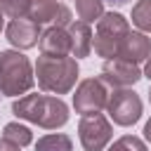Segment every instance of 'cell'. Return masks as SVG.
I'll return each instance as SVG.
<instances>
[{
  "label": "cell",
  "mask_w": 151,
  "mask_h": 151,
  "mask_svg": "<svg viewBox=\"0 0 151 151\" xmlns=\"http://www.w3.org/2000/svg\"><path fill=\"white\" fill-rule=\"evenodd\" d=\"M12 113L45 130H57L68 123V106L50 94H24L12 104Z\"/></svg>",
  "instance_id": "cell-1"
},
{
  "label": "cell",
  "mask_w": 151,
  "mask_h": 151,
  "mask_svg": "<svg viewBox=\"0 0 151 151\" xmlns=\"http://www.w3.org/2000/svg\"><path fill=\"white\" fill-rule=\"evenodd\" d=\"M35 80L38 87L52 94H66L73 90L78 80V61L71 54L64 57H50L40 54L35 61Z\"/></svg>",
  "instance_id": "cell-2"
},
{
  "label": "cell",
  "mask_w": 151,
  "mask_h": 151,
  "mask_svg": "<svg viewBox=\"0 0 151 151\" xmlns=\"http://www.w3.org/2000/svg\"><path fill=\"white\" fill-rule=\"evenodd\" d=\"M35 83L33 66L26 54L19 50H5L0 52V94L17 97L26 94Z\"/></svg>",
  "instance_id": "cell-3"
},
{
  "label": "cell",
  "mask_w": 151,
  "mask_h": 151,
  "mask_svg": "<svg viewBox=\"0 0 151 151\" xmlns=\"http://www.w3.org/2000/svg\"><path fill=\"white\" fill-rule=\"evenodd\" d=\"M130 33V26H127V19L118 12H106L99 17L97 21V31H94V38H92V47L99 57L104 59H116L118 57V50L125 40V35Z\"/></svg>",
  "instance_id": "cell-4"
},
{
  "label": "cell",
  "mask_w": 151,
  "mask_h": 151,
  "mask_svg": "<svg viewBox=\"0 0 151 151\" xmlns=\"http://www.w3.org/2000/svg\"><path fill=\"white\" fill-rule=\"evenodd\" d=\"M106 111L116 125L130 127L142 118V99L130 87H113V92H109Z\"/></svg>",
  "instance_id": "cell-5"
},
{
  "label": "cell",
  "mask_w": 151,
  "mask_h": 151,
  "mask_svg": "<svg viewBox=\"0 0 151 151\" xmlns=\"http://www.w3.org/2000/svg\"><path fill=\"white\" fill-rule=\"evenodd\" d=\"M78 137L85 151H104L113 137V127L101 113H87L78 123Z\"/></svg>",
  "instance_id": "cell-6"
},
{
  "label": "cell",
  "mask_w": 151,
  "mask_h": 151,
  "mask_svg": "<svg viewBox=\"0 0 151 151\" xmlns=\"http://www.w3.org/2000/svg\"><path fill=\"white\" fill-rule=\"evenodd\" d=\"M109 85L101 78H87L76 87L73 94V109L83 116L87 113H101L109 101Z\"/></svg>",
  "instance_id": "cell-7"
},
{
  "label": "cell",
  "mask_w": 151,
  "mask_h": 151,
  "mask_svg": "<svg viewBox=\"0 0 151 151\" xmlns=\"http://www.w3.org/2000/svg\"><path fill=\"white\" fill-rule=\"evenodd\" d=\"M144 73L139 71V66L134 61H125V59H106L101 66V80L109 87H130L134 85Z\"/></svg>",
  "instance_id": "cell-8"
},
{
  "label": "cell",
  "mask_w": 151,
  "mask_h": 151,
  "mask_svg": "<svg viewBox=\"0 0 151 151\" xmlns=\"http://www.w3.org/2000/svg\"><path fill=\"white\" fill-rule=\"evenodd\" d=\"M28 19H33L35 24H50V26H68L71 19V9L66 5H61L59 0H31V12Z\"/></svg>",
  "instance_id": "cell-9"
},
{
  "label": "cell",
  "mask_w": 151,
  "mask_h": 151,
  "mask_svg": "<svg viewBox=\"0 0 151 151\" xmlns=\"http://www.w3.org/2000/svg\"><path fill=\"white\" fill-rule=\"evenodd\" d=\"M7 33V40L17 47V50H31L40 42V24H35L33 19L28 17H19V19H12L5 28Z\"/></svg>",
  "instance_id": "cell-10"
},
{
  "label": "cell",
  "mask_w": 151,
  "mask_h": 151,
  "mask_svg": "<svg viewBox=\"0 0 151 151\" xmlns=\"http://www.w3.org/2000/svg\"><path fill=\"white\" fill-rule=\"evenodd\" d=\"M151 54V38H146V33H137V31H130L118 50V57L116 59H125V61H146Z\"/></svg>",
  "instance_id": "cell-11"
},
{
  "label": "cell",
  "mask_w": 151,
  "mask_h": 151,
  "mask_svg": "<svg viewBox=\"0 0 151 151\" xmlns=\"http://www.w3.org/2000/svg\"><path fill=\"white\" fill-rule=\"evenodd\" d=\"M40 52L50 57L71 54V35L64 26H50L40 33Z\"/></svg>",
  "instance_id": "cell-12"
},
{
  "label": "cell",
  "mask_w": 151,
  "mask_h": 151,
  "mask_svg": "<svg viewBox=\"0 0 151 151\" xmlns=\"http://www.w3.org/2000/svg\"><path fill=\"white\" fill-rule=\"evenodd\" d=\"M68 35H71V57L80 59V57H87L92 52V31H90V24L85 21H71L66 26Z\"/></svg>",
  "instance_id": "cell-13"
},
{
  "label": "cell",
  "mask_w": 151,
  "mask_h": 151,
  "mask_svg": "<svg viewBox=\"0 0 151 151\" xmlns=\"http://www.w3.org/2000/svg\"><path fill=\"white\" fill-rule=\"evenodd\" d=\"M73 149V142L68 134H61V132H54V134H45L35 142V151H71Z\"/></svg>",
  "instance_id": "cell-14"
},
{
  "label": "cell",
  "mask_w": 151,
  "mask_h": 151,
  "mask_svg": "<svg viewBox=\"0 0 151 151\" xmlns=\"http://www.w3.org/2000/svg\"><path fill=\"white\" fill-rule=\"evenodd\" d=\"M76 12L85 24L99 21V17L104 14V0H76Z\"/></svg>",
  "instance_id": "cell-15"
},
{
  "label": "cell",
  "mask_w": 151,
  "mask_h": 151,
  "mask_svg": "<svg viewBox=\"0 0 151 151\" xmlns=\"http://www.w3.org/2000/svg\"><path fill=\"white\" fill-rule=\"evenodd\" d=\"M132 24L142 33H151V0H139L132 7Z\"/></svg>",
  "instance_id": "cell-16"
},
{
  "label": "cell",
  "mask_w": 151,
  "mask_h": 151,
  "mask_svg": "<svg viewBox=\"0 0 151 151\" xmlns=\"http://www.w3.org/2000/svg\"><path fill=\"white\" fill-rule=\"evenodd\" d=\"M2 137L17 142L19 146H28V144L33 142V132H31L26 125H21V123H7V125L2 127Z\"/></svg>",
  "instance_id": "cell-17"
},
{
  "label": "cell",
  "mask_w": 151,
  "mask_h": 151,
  "mask_svg": "<svg viewBox=\"0 0 151 151\" xmlns=\"http://www.w3.org/2000/svg\"><path fill=\"white\" fill-rule=\"evenodd\" d=\"M0 9L12 17V19H19V17H28L31 12V0H0Z\"/></svg>",
  "instance_id": "cell-18"
},
{
  "label": "cell",
  "mask_w": 151,
  "mask_h": 151,
  "mask_svg": "<svg viewBox=\"0 0 151 151\" xmlns=\"http://www.w3.org/2000/svg\"><path fill=\"white\" fill-rule=\"evenodd\" d=\"M109 151H146V144L134 134H125L118 142H113V146Z\"/></svg>",
  "instance_id": "cell-19"
},
{
  "label": "cell",
  "mask_w": 151,
  "mask_h": 151,
  "mask_svg": "<svg viewBox=\"0 0 151 151\" xmlns=\"http://www.w3.org/2000/svg\"><path fill=\"white\" fill-rule=\"evenodd\" d=\"M24 146H19L17 142H12V139H7V137H2L0 139V151H21Z\"/></svg>",
  "instance_id": "cell-20"
},
{
  "label": "cell",
  "mask_w": 151,
  "mask_h": 151,
  "mask_svg": "<svg viewBox=\"0 0 151 151\" xmlns=\"http://www.w3.org/2000/svg\"><path fill=\"white\" fill-rule=\"evenodd\" d=\"M144 76L151 80V54H149V59H146V66H144Z\"/></svg>",
  "instance_id": "cell-21"
},
{
  "label": "cell",
  "mask_w": 151,
  "mask_h": 151,
  "mask_svg": "<svg viewBox=\"0 0 151 151\" xmlns=\"http://www.w3.org/2000/svg\"><path fill=\"white\" fill-rule=\"evenodd\" d=\"M144 137H146V139L151 142V120H149V123L144 125Z\"/></svg>",
  "instance_id": "cell-22"
},
{
  "label": "cell",
  "mask_w": 151,
  "mask_h": 151,
  "mask_svg": "<svg viewBox=\"0 0 151 151\" xmlns=\"http://www.w3.org/2000/svg\"><path fill=\"white\" fill-rule=\"evenodd\" d=\"M2 28H5V12L0 9V31H2Z\"/></svg>",
  "instance_id": "cell-23"
},
{
  "label": "cell",
  "mask_w": 151,
  "mask_h": 151,
  "mask_svg": "<svg viewBox=\"0 0 151 151\" xmlns=\"http://www.w3.org/2000/svg\"><path fill=\"white\" fill-rule=\"evenodd\" d=\"M109 2H113V5H127L130 0H109Z\"/></svg>",
  "instance_id": "cell-24"
},
{
  "label": "cell",
  "mask_w": 151,
  "mask_h": 151,
  "mask_svg": "<svg viewBox=\"0 0 151 151\" xmlns=\"http://www.w3.org/2000/svg\"><path fill=\"white\" fill-rule=\"evenodd\" d=\"M149 101H151V90H149Z\"/></svg>",
  "instance_id": "cell-25"
}]
</instances>
